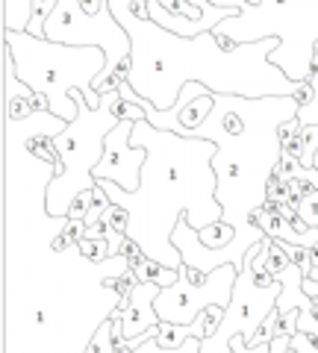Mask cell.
Returning <instances> with one entry per match:
<instances>
[{"label": "cell", "mask_w": 318, "mask_h": 353, "mask_svg": "<svg viewBox=\"0 0 318 353\" xmlns=\"http://www.w3.org/2000/svg\"><path fill=\"white\" fill-rule=\"evenodd\" d=\"M310 83H312V101L298 109L301 124H318V71L310 77ZM315 168H318V157H315Z\"/></svg>", "instance_id": "obj_18"}, {"label": "cell", "mask_w": 318, "mask_h": 353, "mask_svg": "<svg viewBox=\"0 0 318 353\" xmlns=\"http://www.w3.org/2000/svg\"><path fill=\"white\" fill-rule=\"evenodd\" d=\"M262 259H266V268L274 274V277H280V274L286 271L289 265H295V262L289 259L286 248H283V241L271 239V236H266V250H262Z\"/></svg>", "instance_id": "obj_15"}, {"label": "cell", "mask_w": 318, "mask_h": 353, "mask_svg": "<svg viewBox=\"0 0 318 353\" xmlns=\"http://www.w3.org/2000/svg\"><path fill=\"white\" fill-rule=\"evenodd\" d=\"M218 41H259L268 36L280 39L271 62L295 83L312 77V48L318 41V0H259L257 6H242L239 15L221 21L215 30Z\"/></svg>", "instance_id": "obj_6"}, {"label": "cell", "mask_w": 318, "mask_h": 353, "mask_svg": "<svg viewBox=\"0 0 318 353\" xmlns=\"http://www.w3.org/2000/svg\"><path fill=\"white\" fill-rule=\"evenodd\" d=\"M3 48L9 50L21 83L32 92L48 94L50 112L71 124L77 118V101L71 92H83L92 106H101V94L95 92V80L106 68L103 48L86 44H62L50 39L30 36L27 30H3Z\"/></svg>", "instance_id": "obj_4"}, {"label": "cell", "mask_w": 318, "mask_h": 353, "mask_svg": "<svg viewBox=\"0 0 318 353\" xmlns=\"http://www.w3.org/2000/svg\"><path fill=\"white\" fill-rule=\"evenodd\" d=\"M130 271L136 274V280L139 283H157V285H171V283H177V277H180V268H168V265H162V262H157V259H141V262H136V265H130Z\"/></svg>", "instance_id": "obj_13"}, {"label": "cell", "mask_w": 318, "mask_h": 353, "mask_svg": "<svg viewBox=\"0 0 318 353\" xmlns=\"http://www.w3.org/2000/svg\"><path fill=\"white\" fill-rule=\"evenodd\" d=\"M236 277H239V265H233V262H227L210 274H203L183 262L177 283L166 285V289L159 292L157 303H153L159 321L192 324L206 306H230L233 289H236Z\"/></svg>", "instance_id": "obj_8"}, {"label": "cell", "mask_w": 318, "mask_h": 353, "mask_svg": "<svg viewBox=\"0 0 318 353\" xmlns=\"http://www.w3.org/2000/svg\"><path fill=\"white\" fill-rule=\"evenodd\" d=\"M133 145L148 150L139 189L124 192L112 180L97 183L106 189L109 201L121 203L130 212L127 236L139 241L148 259L180 268L183 256L174 248V230L180 218L189 221L197 233L224 218V206L215 197L218 176L212 168L218 145L210 139L157 130L148 118L136 121Z\"/></svg>", "instance_id": "obj_3"}, {"label": "cell", "mask_w": 318, "mask_h": 353, "mask_svg": "<svg viewBox=\"0 0 318 353\" xmlns=\"http://www.w3.org/2000/svg\"><path fill=\"white\" fill-rule=\"evenodd\" d=\"M236 236H239V230L230 224V221H224V218H221V221H215V224H210L206 230H201V241H203L206 248H212V250L233 245Z\"/></svg>", "instance_id": "obj_14"}, {"label": "cell", "mask_w": 318, "mask_h": 353, "mask_svg": "<svg viewBox=\"0 0 318 353\" xmlns=\"http://www.w3.org/2000/svg\"><path fill=\"white\" fill-rule=\"evenodd\" d=\"M298 215L304 218L306 227H318V192H312V194L304 197L301 206H298Z\"/></svg>", "instance_id": "obj_21"}, {"label": "cell", "mask_w": 318, "mask_h": 353, "mask_svg": "<svg viewBox=\"0 0 318 353\" xmlns=\"http://www.w3.org/2000/svg\"><path fill=\"white\" fill-rule=\"evenodd\" d=\"M133 127L136 121L121 118L118 127L106 136V148L95 168V180H112L124 192H136L141 185V165L148 159V150L133 145Z\"/></svg>", "instance_id": "obj_10"}, {"label": "cell", "mask_w": 318, "mask_h": 353, "mask_svg": "<svg viewBox=\"0 0 318 353\" xmlns=\"http://www.w3.org/2000/svg\"><path fill=\"white\" fill-rule=\"evenodd\" d=\"M283 157H292L304 168H315L318 157V124H301L289 141H283Z\"/></svg>", "instance_id": "obj_12"}, {"label": "cell", "mask_w": 318, "mask_h": 353, "mask_svg": "<svg viewBox=\"0 0 318 353\" xmlns=\"http://www.w3.org/2000/svg\"><path fill=\"white\" fill-rule=\"evenodd\" d=\"M32 321H36V327H41V324H45V312L36 309V312H32Z\"/></svg>", "instance_id": "obj_23"}, {"label": "cell", "mask_w": 318, "mask_h": 353, "mask_svg": "<svg viewBox=\"0 0 318 353\" xmlns=\"http://www.w3.org/2000/svg\"><path fill=\"white\" fill-rule=\"evenodd\" d=\"M301 321V309H277V336H295Z\"/></svg>", "instance_id": "obj_19"}, {"label": "cell", "mask_w": 318, "mask_h": 353, "mask_svg": "<svg viewBox=\"0 0 318 353\" xmlns=\"http://www.w3.org/2000/svg\"><path fill=\"white\" fill-rule=\"evenodd\" d=\"M92 201H95V189H86L77 194L68 209V221H86V215H89V209H92Z\"/></svg>", "instance_id": "obj_20"}, {"label": "cell", "mask_w": 318, "mask_h": 353, "mask_svg": "<svg viewBox=\"0 0 318 353\" xmlns=\"http://www.w3.org/2000/svg\"><path fill=\"white\" fill-rule=\"evenodd\" d=\"M83 259H92V262H106L112 259V245H109V239H83L80 245H77Z\"/></svg>", "instance_id": "obj_17"}, {"label": "cell", "mask_w": 318, "mask_h": 353, "mask_svg": "<svg viewBox=\"0 0 318 353\" xmlns=\"http://www.w3.org/2000/svg\"><path fill=\"white\" fill-rule=\"evenodd\" d=\"M32 18V0H3V30H27ZM45 39L62 44H95L106 53V68L95 80V92H106L112 80H127L133 65V41H130L121 21L115 18L109 0L97 15L83 9V0H57V9L45 21Z\"/></svg>", "instance_id": "obj_7"}, {"label": "cell", "mask_w": 318, "mask_h": 353, "mask_svg": "<svg viewBox=\"0 0 318 353\" xmlns=\"http://www.w3.org/2000/svg\"><path fill=\"white\" fill-rule=\"evenodd\" d=\"M86 353H115V341H112V318H103V324L95 330V336L86 345Z\"/></svg>", "instance_id": "obj_16"}, {"label": "cell", "mask_w": 318, "mask_h": 353, "mask_svg": "<svg viewBox=\"0 0 318 353\" xmlns=\"http://www.w3.org/2000/svg\"><path fill=\"white\" fill-rule=\"evenodd\" d=\"M310 315H312L315 321H318V301H312V303H310Z\"/></svg>", "instance_id": "obj_24"}, {"label": "cell", "mask_w": 318, "mask_h": 353, "mask_svg": "<svg viewBox=\"0 0 318 353\" xmlns=\"http://www.w3.org/2000/svg\"><path fill=\"white\" fill-rule=\"evenodd\" d=\"M109 6L133 41L127 83L159 112L177 103L186 83H203L212 94L242 97H298L304 88V83L289 80L268 59L280 48L277 36L245 41L227 50L212 30L186 39L159 27L150 15L136 12V0H109Z\"/></svg>", "instance_id": "obj_2"}, {"label": "cell", "mask_w": 318, "mask_h": 353, "mask_svg": "<svg viewBox=\"0 0 318 353\" xmlns=\"http://www.w3.org/2000/svg\"><path fill=\"white\" fill-rule=\"evenodd\" d=\"M283 292V283L277 280L268 289H259L250 277V268L242 262L233 289V301H230L221 327L215 330L210 339L201 341V353H233V339L236 336H254L262 327V321L271 315V309L277 306V297Z\"/></svg>", "instance_id": "obj_9"}, {"label": "cell", "mask_w": 318, "mask_h": 353, "mask_svg": "<svg viewBox=\"0 0 318 353\" xmlns=\"http://www.w3.org/2000/svg\"><path fill=\"white\" fill-rule=\"evenodd\" d=\"M292 353H318V336L298 330L292 336Z\"/></svg>", "instance_id": "obj_22"}, {"label": "cell", "mask_w": 318, "mask_h": 353, "mask_svg": "<svg viewBox=\"0 0 318 353\" xmlns=\"http://www.w3.org/2000/svg\"><path fill=\"white\" fill-rule=\"evenodd\" d=\"M212 115L189 139H210L218 145L212 168L218 176L215 197L224 206V221H230L239 236L227 248H206L201 233L180 218L174 230V248L180 250L186 265L210 274L221 265L233 262L242 268L245 253L266 239V233L250 221V212L268 201L266 185L280 162V136L277 130L283 121L298 115V97H242V94H212Z\"/></svg>", "instance_id": "obj_1"}, {"label": "cell", "mask_w": 318, "mask_h": 353, "mask_svg": "<svg viewBox=\"0 0 318 353\" xmlns=\"http://www.w3.org/2000/svg\"><path fill=\"white\" fill-rule=\"evenodd\" d=\"M159 292H162V285H157V283H136L130 297L118 301V306L124 309L121 333H124L127 341L141 336V333H148V330H153V327H159V315H157V306H153Z\"/></svg>", "instance_id": "obj_11"}, {"label": "cell", "mask_w": 318, "mask_h": 353, "mask_svg": "<svg viewBox=\"0 0 318 353\" xmlns=\"http://www.w3.org/2000/svg\"><path fill=\"white\" fill-rule=\"evenodd\" d=\"M71 97L77 101V118L59 136L50 139L59 153V165L53 168L50 183L41 194V209L50 218H68L74 197L97 185L95 168L103 157L106 136L121 121L115 112L118 101H121V85L101 92V106H92L83 92H71Z\"/></svg>", "instance_id": "obj_5"}]
</instances>
